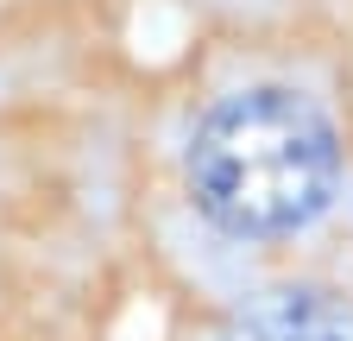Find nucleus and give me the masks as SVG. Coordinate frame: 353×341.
<instances>
[{"label": "nucleus", "instance_id": "7ed1b4c3", "mask_svg": "<svg viewBox=\"0 0 353 341\" xmlns=\"http://www.w3.org/2000/svg\"><path fill=\"white\" fill-rule=\"evenodd\" d=\"M214 7H234V13H246V7H259V0H214Z\"/></svg>", "mask_w": 353, "mask_h": 341}, {"label": "nucleus", "instance_id": "f03ea898", "mask_svg": "<svg viewBox=\"0 0 353 341\" xmlns=\"http://www.w3.org/2000/svg\"><path fill=\"white\" fill-rule=\"evenodd\" d=\"M221 341H353V304L322 284H272L228 316Z\"/></svg>", "mask_w": 353, "mask_h": 341}, {"label": "nucleus", "instance_id": "f257e3e1", "mask_svg": "<svg viewBox=\"0 0 353 341\" xmlns=\"http://www.w3.org/2000/svg\"><path fill=\"white\" fill-rule=\"evenodd\" d=\"M347 177V139L303 82L252 76L202 101L183 133V190L234 240H290L316 228Z\"/></svg>", "mask_w": 353, "mask_h": 341}]
</instances>
